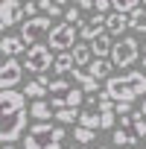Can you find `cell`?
Instances as JSON below:
<instances>
[{
    "label": "cell",
    "instance_id": "obj_1",
    "mask_svg": "<svg viewBox=\"0 0 146 149\" xmlns=\"http://www.w3.org/2000/svg\"><path fill=\"white\" fill-rule=\"evenodd\" d=\"M105 94L114 102H134L137 97H146V73L143 70H126L120 76H108Z\"/></svg>",
    "mask_w": 146,
    "mask_h": 149
},
{
    "label": "cell",
    "instance_id": "obj_2",
    "mask_svg": "<svg viewBox=\"0 0 146 149\" xmlns=\"http://www.w3.org/2000/svg\"><path fill=\"white\" fill-rule=\"evenodd\" d=\"M108 58L114 61V67H131V64L140 58V44H137V38H131V35L117 38Z\"/></svg>",
    "mask_w": 146,
    "mask_h": 149
},
{
    "label": "cell",
    "instance_id": "obj_3",
    "mask_svg": "<svg viewBox=\"0 0 146 149\" xmlns=\"http://www.w3.org/2000/svg\"><path fill=\"white\" fill-rule=\"evenodd\" d=\"M56 64V56H53V47L50 44H32L29 50H26V58H24V67L29 70V73H47L50 67Z\"/></svg>",
    "mask_w": 146,
    "mask_h": 149
},
{
    "label": "cell",
    "instance_id": "obj_4",
    "mask_svg": "<svg viewBox=\"0 0 146 149\" xmlns=\"http://www.w3.org/2000/svg\"><path fill=\"white\" fill-rule=\"evenodd\" d=\"M76 38H79V26H73V24L61 21V24H56L53 32L47 35V44H50L56 53H67V50L76 47Z\"/></svg>",
    "mask_w": 146,
    "mask_h": 149
},
{
    "label": "cell",
    "instance_id": "obj_5",
    "mask_svg": "<svg viewBox=\"0 0 146 149\" xmlns=\"http://www.w3.org/2000/svg\"><path fill=\"white\" fill-rule=\"evenodd\" d=\"M53 32V24H50V15H35V18H26L24 21V26H21V38L32 47V44H38L44 35H50Z\"/></svg>",
    "mask_w": 146,
    "mask_h": 149
},
{
    "label": "cell",
    "instance_id": "obj_6",
    "mask_svg": "<svg viewBox=\"0 0 146 149\" xmlns=\"http://www.w3.org/2000/svg\"><path fill=\"white\" fill-rule=\"evenodd\" d=\"M26 108L21 111H12V114H3V129H0V137H3V143H15L24 137V129H26Z\"/></svg>",
    "mask_w": 146,
    "mask_h": 149
},
{
    "label": "cell",
    "instance_id": "obj_7",
    "mask_svg": "<svg viewBox=\"0 0 146 149\" xmlns=\"http://www.w3.org/2000/svg\"><path fill=\"white\" fill-rule=\"evenodd\" d=\"M53 129H56V126H50L47 120H44V123L38 120V123L26 132V137H24V149H44V146L53 140Z\"/></svg>",
    "mask_w": 146,
    "mask_h": 149
},
{
    "label": "cell",
    "instance_id": "obj_8",
    "mask_svg": "<svg viewBox=\"0 0 146 149\" xmlns=\"http://www.w3.org/2000/svg\"><path fill=\"white\" fill-rule=\"evenodd\" d=\"M18 21H26V15H24V0H3V3H0V26L9 29V26H15Z\"/></svg>",
    "mask_w": 146,
    "mask_h": 149
},
{
    "label": "cell",
    "instance_id": "obj_9",
    "mask_svg": "<svg viewBox=\"0 0 146 149\" xmlns=\"http://www.w3.org/2000/svg\"><path fill=\"white\" fill-rule=\"evenodd\" d=\"M105 24H108V15H102V12H97L94 18H88V21H82V26H79V35L91 44L94 38H99L102 32H108L105 29Z\"/></svg>",
    "mask_w": 146,
    "mask_h": 149
},
{
    "label": "cell",
    "instance_id": "obj_10",
    "mask_svg": "<svg viewBox=\"0 0 146 149\" xmlns=\"http://www.w3.org/2000/svg\"><path fill=\"white\" fill-rule=\"evenodd\" d=\"M0 108H3V114H12V111L26 108V94L24 91H15V88H3V91H0Z\"/></svg>",
    "mask_w": 146,
    "mask_h": 149
},
{
    "label": "cell",
    "instance_id": "obj_11",
    "mask_svg": "<svg viewBox=\"0 0 146 149\" xmlns=\"http://www.w3.org/2000/svg\"><path fill=\"white\" fill-rule=\"evenodd\" d=\"M24 76V64L18 58H6L3 61V70H0V88H15Z\"/></svg>",
    "mask_w": 146,
    "mask_h": 149
},
{
    "label": "cell",
    "instance_id": "obj_12",
    "mask_svg": "<svg viewBox=\"0 0 146 149\" xmlns=\"http://www.w3.org/2000/svg\"><path fill=\"white\" fill-rule=\"evenodd\" d=\"M70 73H73V82H79V88H82L85 94H102V91H99V79H94L88 70H82V67H73Z\"/></svg>",
    "mask_w": 146,
    "mask_h": 149
},
{
    "label": "cell",
    "instance_id": "obj_13",
    "mask_svg": "<svg viewBox=\"0 0 146 149\" xmlns=\"http://www.w3.org/2000/svg\"><path fill=\"white\" fill-rule=\"evenodd\" d=\"M0 47H3V56H6V58H18L21 53L29 50L21 35H3V44H0Z\"/></svg>",
    "mask_w": 146,
    "mask_h": 149
},
{
    "label": "cell",
    "instance_id": "obj_14",
    "mask_svg": "<svg viewBox=\"0 0 146 149\" xmlns=\"http://www.w3.org/2000/svg\"><path fill=\"white\" fill-rule=\"evenodd\" d=\"M105 29H108L111 35L123 38V32L131 29V26H129V15H126V12H108V24H105Z\"/></svg>",
    "mask_w": 146,
    "mask_h": 149
},
{
    "label": "cell",
    "instance_id": "obj_15",
    "mask_svg": "<svg viewBox=\"0 0 146 149\" xmlns=\"http://www.w3.org/2000/svg\"><path fill=\"white\" fill-rule=\"evenodd\" d=\"M111 38H114L111 32H102L99 38H94V41H91L94 58H108V56H111V47H114V41H111Z\"/></svg>",
    "mask_w": 146,
    "mask_h": 149
},
{
    "label": "cell",
    "instance_id": "obj_16",
    "mask_svg": "<svg viewBox=\"0 0 146 149\" xmlns=\"http://www.w3.org/2000/svg\"><path fill=\"white\" fill-rule=\"evenodd\" d=\"M111 67H114L111 58H94V61L88 64V73H91L94 79H108V76H111Z\"/></svg>",
    "mask_w": 146,
    "mask_h": 149
},
{
    "label": "cell",
    "instance_id": "obj_17",
    "mask_svg": "<svg viewBox=\"0 0 146 149\" xmlns=\"http://www.w3.org/2000/svg\"><path fill=\"white\" fill-rule=\"evenodd\" d=\"M29 117H35V120H50V117H56V108L47 102V100H32V108H29Z\"/></svg>",
    "mask_w": 146,
    "mask_h": 149
},
{
    "label": "cell",
    "instance_id": "obj_18",
    "mask_svg": "<svg viewBox=\"0 0 146 149\" xmlns=\"http://www.w3.org/2000/svg\"><path fill=\"white\" fill-rule=\"evenodd\" d=\"M79 126H85V129H102V111L99 108H85L82 114H79Z\"/></svg>",
    "mask_w": 146,
    "mask_h": 149
},
{
    "label": "cell",
    "instance_id": "obj_19",
    "mask_svg": "<svg viewBox=\"0 0 146 149\" xmlns=\"http://www.w3.org/2000/svg\"><path fill=\"white\" fill-rule=\"evenodd\" d=\"M73 67H76V58H73V53H70V50H67V53H58V56H56V64H53V70L58 73V76L70 73Z\"/></svg>",
    "mask_w": 146,
    "mask_h": 149
},
{
    "label": "cell",
    "instance_id": "obj_20",
    "mask_svg": "<svg viewBox=\"0 0 146 149\" xmlns=\"http://www.w3.org/2000/svg\"><path fill=\"white\" fill-rule=\"evenodd\" d=\"M70 53H73V58H76V67H88V64L94 61V50H91V44H76Z\"/></svg>",
    "mask_w": 146,
    "mask_h": 149
},
{
    "label": "cell",
    "instance_id": "obj_21",
    "mask_svg": "<svg viewBox=\"0 0 146 149\" xmlns=\"http://www.w3.org/2000/svg\"><path fill=\"white\" fill-rule=\"evenodd\" d=\"M129 26L134 32H146V6H137L134 12H129Z\"/></svg>",
    "mask_w": 146,
    "mask_h": 149
},
{
    "label": "cell",
    "instance_id": "obj_22",
    "mask_svg": "<svg viewBox=\"0 0 146 149\" xmlns=\"http://www.w3.org/2000/svg\"><path fill=\"white\" fill-rule=\"evenodd\" d=\"M111 140H114V146H131L134 140H137V134L134 132H129V129H114V134H111Z\"/></svg>",
    "mask_w": 146,
    "mask_h": 149
},
{
    "label": "cell",
    "instance_id": "obj_23",
    "mask_svg": "<svg viewBox=\"0 0 146 149\" xmlns=\"http://www.w3.org/2000/svg\"><path fill=\"white\" fill-rule=\"evenodd\" d=\"M38 9H41V15H50V18H61L64 15V6H58L56 0H38Z\"/></svg>",
    "mask_w": 146,
    "mask_h": 149
},
{
    "label": "cell",
    "instance_id": "obj_24",
    "mask_svg": "<svg viewBox=\"0 0 146 149\" xmlns=\"http://www.w3.org/2000/svg\"><path fill=\"white\" fill-rule=\"evenodd\" d=\"M79 108H58L56 111V120L61 123V126H70V123H79Z\"/></svg>",
    "mask_w": 146,
    "mask_h": 149
},
{
    "label": "cell",
    "instance_id": "obj_25",
    "mask_svg": "<svg viewBox=\"0 0 146 149\" xmlns=\"http://www.w3.org/2000/svg\"><path fill=\"white\" fill-rule=\"evenodd\" d=\"M24 94H26L29 100H44V94H47V85H44L41 79H35V82H26Z\"/></svg>",
    "mask_w": 146,
    "mask_h": 149
},
{
    "label": "cell",
    "instance_id": "obj_26",
    "mask_svg": "<svg viewBox=\"0 0 146 149\" xmlns=\"http://www.w3.org/2000/svg\"><path fill=\"white\" fill-rule=\"evenodd\" d=\"M73 137H76V143H91L94 137H97V129H85V126H76V129H73Z\"/></svg>",
    "mask_w": 146,
    "mask_h": 149
},
{
    "label": "cell",
    "instance_id": "obj_27",
    "mask_svg": "<svg viewBox=\"0 0 146 149\" xmlns=\"http://www.w3.org/2000/svg\"><path fill=\"white\" fill-rule=\"evenodd\" d=\"M64 21L73 24V26H82V6H76V3L67 6V9H64Z\"/></svg>",
    "mask_w": 146,
    "mask_h": 149
},
{
    "label": "cell",
    "instance_id": "obj_28",
    "mask_svg": "<svg viewBox=\"0 0 146 149\" xmlns=\"http://www.w3.org/2000/svg\"><path fill=\"white\" fill-rule=\"evenodd\" d=\"M131 117H134V123H131V132H134L137 137H146V114H143V111H134Z\"/></svg>",
    "mask_w": 146,
    "mask_h": 149
},
{
    "label": "cell",
    "instance_id": "obj_29",
    "mask_svg": "<svg viewBox=\"0 0 146 149\" xmlns=\"http://www.w3.org/2000/svg\"><path fill=\"white\" fill-rule=\"evenodd\" d=\"M111 6H114V12H134L137 6H140V0H111Z\"/></svg>",
    "mask_w": 146,
    "mask_h": 149
},
{
    "label": "cell",
    "instance_id": "obj_30",
    "mask_svg": "<svg viewBox=\"0 0 146 149\" xmlns=\"http://www.w3.org/2000/svg\"><path fill=\"white\" fill-rule=\"evenodd\" d=\"M67 88H70V82H64L61 76H58V79H50V85H47V91H50V97H53V94H64Z\"/></svg>",
    "mask_w": 146,
    "mask_h": 149
},
{
    "label": "cell",
    "instance_id": "obj_31",
    "mask_svg": "<svg viewBox=\"0 0 146 149\" xmlns=\"http://www.w3.org/2000/svg\"><path fill=\"white\" fill-rule=\"evenodd\" d=\"M114 114H117V111H102V129H114V123H117Z\"/></svg>",
    "mask_w": 146,
    "mask_h": 149
},
{
    "label": "cell",
    "instance_id": "obj_32",
    "mask_svg": "<svg viewBox=\"0 0 146 149\" xmlns=\"http://www.w3.org/2000/svg\"><path fill=\"white\" fill-rule=\"evenodd\" d=\"M94 9H97V12H102V15L114 12V6H111V0H97V3H94Z\"/></svg>",
    "mask_w": 146,
    "mask_h": 149
},
{
    "label": "cell",
    "instance_id": "obj_33",
    "mask_svg": "<svg viewBox=\"0 0 146 149\" xmlns=\"http://www.w3.org/2000/svg\"><path fill=\"white\" fill-rule=\"evenodd\" d=\"M24 15H26V18H35V15H41L38 3H24Z\"/></svg>",
    "mask_w": 146,
    "mask_h": 149
},
{
    "label": "cell",
    "instance_id": "obj_34",
    "mask_svg": "<svg viewBox=\"0 0 146 149\" xmlns=\"http://www.w3.org/2000/svg\"><path fill=\"white\" fill-rule=\"evenodd\" d=\"M117 114H131V102H117Z\"/></svg>",
    "mask_w": 146,
    "mask_h": 149
},
{
    "label": "cell",
    "instance_id": "obj_35",
    "mask_svg": "<svg viewBox=\"0 0 146 149\" xmlns=\"http://www.w3.org/2000/svg\"><path fill=\"white\" fill-rule=\"evenodd\" d=\"M53 140H58V143L64 140V129H61V126H56V129H53Z\"/></svg>",
    "mask_w": 146,
    "mask_h": 149
},
{
    "label": "cell",
    "instance_id": "obj_36",
    "mask_svg": "<svg viewBox=\"0 0 146 149\" xmlns=\"http://www.w3.org/2000/svg\"><path fill=\"white\" fill-rule=\"evenodd\" d=\"M73 3H76V6H82V9H94V3H97V0H73Z\"/></svg>",
    "mask_w": 146,
    "mask_h": 149
},
{
    "label": "cell",
    "instance_id": "obj_37",
    "mask_svg": "<svg viewBox=\"0 0 146 149\" xmlns=\"http://www.w3.org/2000/svg\"><path fill=\"white\" fill-rule=\"evenodd\" d=\"M44 149H61V143H58V140H50V143H47Z\"/></svg>",
    "mask_w": 146,
    "mask_h": 149
},
{
    "label": "cell",
    "instance_id": "obj_38",
    "mask_svg": "<svg viewBox=\"0 0 146 149\" xmlns=\"http://www.w3.org/2000/svg\"><path fill=\"white\" fill-rule=\"evenodd\" d=\"M70 149H88V146L85 143H76V146H70Z\"/></svg>",
    "mask_w": 146,
    "mask_h": 149
},
{
    "label": "cell",
    "instance_id": "obj_39",
    "mask_svg": "<svg viewBox=\"0 0 146 149\" xmlns=\"http://www.w3.org/2000/svg\"><path fill=\"white\" fill-rule=\"evenodd\" d=\"M56 3H58V6H67V3H70V0H56Z\"/></svg>",
    "mask_w": 146,
    "mask_h": 149
},
{
    "label": "cell",
    "instance_id": "obj_40",
    "mask_svg": "<svg viewBox=\"0 0 146 149\" xmlns=\"http://www.w3.org/2000/svg\"><path fill=\"white\" fill-rule=\"evenodd\" d=\"M3 149H15V143H3Z\"/></svg>",
    "mask_w": 146,
    "mask_h": 149
},
{
    "label": "cell",
    "instance_id": "obj_41",
    "mask_svg": "<svg viewBox=\"0 0 146 149\" xmlns=\"http://www.w3.org/2000/svg\"><path fill=\"white\" fill-rule=\"evenodd\" d=\"M140 61H143V67H146V50H143V58H140Z\"/></svg>",
    "mask_w": 146,
    "mask_h": 149
},
{
    "label": "cell",
    "instance_id": "obj_42",
    "mask_svg": "<svg viewBox=\"0 0 146 149\" xmlns=\"http://www.w3.org/2000/svg\"><path fill=\"white\" fill-rule=\"evenodd\" d=\"M140 111H143V114H146V97H143V108H140Z\"/></svg>",
    "mask_w": 146,
    "mask_h": 149
},
{
    "label": "cell",
    "instance_id": "obj_43",
    "mask_svg": "<svg viewBox=\"0 0 146 149\" xmlns=\"http://www.w3.org/2000/svg\"><path fill=\"white\" fill-rule=\"evenodd\" d=\"M24 3H38V0H24Z\"/></svg>",
    "mask_w": 146,
    "mask_h": 149
},
{
    "label": "cell",
    "instance_id": "obj_44",
    "mask_svg": "<svg viewBox=\"0 0 146 149\" xmlns=\"http://www.w3.org/2000/svg\"><path fill=\"white\" fill-rule=\"evenodd\" d=\"M97 149H108V146H97Z\"/></svg>",
    "mask_w": 146,
    "mask_h": 149
},
{
    "label": "cell",
    "instance_id": "obj_45",
    "mask_svg": "<svg viewBox=\"0 0 146 149\" xmlns=\"http://www.w3.org/2000/svg\"><path fill=\"white\" fill-rule=\"evenodd\" d=\"M123 149H134V146H123Z\"/></svg>",
    "mask_w": 146,
    "mask_h": 149
},
{
    "label": "cell",
    "instance_id": "obj_46",
    "mask_svg": "<svg viewBox=\"0 0 146 149\" xmlns=\"http://www.w3.org/2000/svg\"><path fill=\"white\" fill-rule=\"evenodd\" d=\"M143 6H146V0H143Z\"/></svg>",
    "mask_w": 146,
    "mask_h": 149
}]
</instances>
